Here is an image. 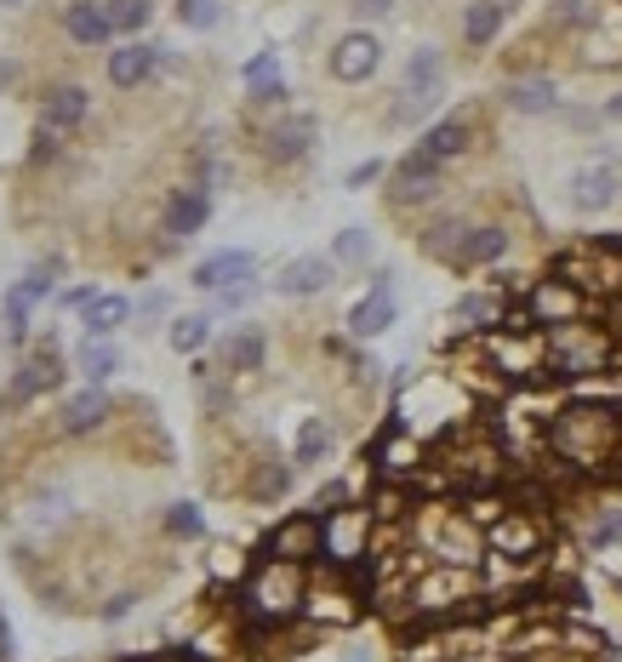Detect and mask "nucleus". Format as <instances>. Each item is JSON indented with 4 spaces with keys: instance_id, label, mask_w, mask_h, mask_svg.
Wrapping results in <instances>:
<instances>
[{
    "instance_id": "nucleus-15",
    "label": "nucleus",
    "mask_w": 622,
    "mask_h": 662,
    "mask_svg": "<svg viewBox=\"0 0 622 662\" xmlns=\"http://www.w3.org/2000/svg\"><path fill=\"white\" fill-rule=\"evenodd\" d=\"M491 548L509 554V559H531V554L542 548V531H537V520H526V515H509V520L491 525Z\"/></svg>"
},
{
    "instance_id": "nucleus-39",
    "label": "nucleus",
    "mask_w": 622,
    "mask_h": 662,
    "mask_svg": "<svg viewBox=\"0 0 622 662\" xmlns=\"http://www.w3.org/2000/svg\"><path fill=\"white\" fill-rule=\"evenodd\" d=\"M348 12H360V17H383V12H394V0H348Z\"/></svg>"
},
{
    "instance_id": "nucleus-21",
    "label": "nucleus",
    "mask_w": 622,
    "mask_h": 662,
    "mask_svg": "<svg viewBox=\"0 0 622 662\" xmlns=\"http://www.w3.org/2000/svg\"><path fill=\"white\" fill-rule=\"evenodd\" d=\"M509 251V228H497V223H486V228H468L463 235V246H457V263L468 269V263H497Z\"/></svg>"
},
{
    "instance_id": "nucleus-12",
    "label": "nucleus",
    "mask_w": 622,
    "mask_h": 662,
    "mask_svg": "<svg viewBox=\"0 0 622 662\" xmlns=\"http://www.w3.org/2000/svg\"><path fill=\"white\" fill-rule=\"evenodd\" d=\"M86 109H92V97L81 92V86H58L52 97L40 104V132L46 138H58V132H74V126L86 120Z\"/></svg>"
},
{
    "instance_id": "nucleus-28",
    "label": "nucleus",
    "mask_w": 622,
    "mask_h": 662,
    "mask_svg": "<svg viewBox=\"0 0 622 662\" xmlns=\"http://www.w3.org/2000/svg\"><path fill=\"white\" fill-rule=\"evenodd\" d=\"M457 320L463 326H497V320H503V297H497V292H468L463 303H457Z\"/></svg>"
},
{
    "instance_id": "nucleus-23",
    "label": "nucleus",
    "mask_w": 622,
    "mask_h": 662,
    "mask_svg": "<svg viewBox=\"0 0 622 662\" xmlns=\"http://www.w3.org/2000/svg\"><path fill=\"white\" fill-rule=\"evenodd\" d=\"M468 149V120L457 115V120H440V126H429V132H422V155L429 161H457Z\"/></svg>"
},
{
    "instance_id": "nucleus-16",
    "label": "nucleus",
    "mask_w": 622,
    "mask_h": 662,
    "mask_svg": "<svg viewBox=\"0 0 622 662\" xmlns=\"http://www.w3.org/2000/svg\"><path fill=\"white\" fill-rule=\"evenodd\" d=\"M63 29H69V40H81V46H104L115 35V23H109V7H97V0H74V7L63 12Z\"/></svg>"
},
{
    "instance_id": "nucleus-17",
    "label": "nucleus",
    "mask_w": 622,
    "mask_h": 662,
    "mask_svg": "<svg viewBox=\"0 0 622 662\" xmlns=\"http://www.w3.org/2000/svg\"><path fill=\"white\" fill-rule=\"evenodd\" d=\"M155 46H120V52H109V81L120 86V92H132V86H143L148 74H155Z\"/></svg>"
},
{
    "instance_id": "nucleus-27",
    "label": "nucleus",
    "mask_w": 622,
    "mask_h": 662,
    "mask_svg": "<svg viewBox=\"0 0 622 662\" xmlns=\"http://www.w3.org/2000/svg\"><path fill=\"white\" fill-rule=\"evenodd\" d=\"M463 594H468V577H463V571H445V577H434V582H429V577L417 582V605H422V611H440V605H452V600H463Z\"/></svg>"
},
{
    "instance_id": "nucleus-38",
    "label": "nucleus",
    "mask_w": 622,
    "mask_h": 662,
    "mask_svg": "<svg viewBox=\"0 0 622 662\" xmlns=\"http://www.w3.org/2000/svg\"><path fill=\"white\" fill-rule=\"evenodd\" d=\"M378 177H383V161H366V166L348 172V189H366V184H378Z\"/></svg>"
},
{
    "instance_id": "nucleus-34",
    "label": "nucleus",
    "mask_w": 622,
    "mask_h": 662,
    "mask_svg": "<svg viewBox=\"0 0 622 662\" xmlns=\"http://www.w3.org/2000/svg\"><path fill=\"white\" fill-rule=\"evenodd\" d=\"M166 525H171V537H201V531H206V520H201V508H194V503H171Z\"/></svg>"
},
{
    "instance_id": "nucleus-30",
    "label": "nucleus",
    "mask_w": 622,
    "mask_h": 662,
    "mask_svg": "<svg viewBox=\"0 0 622 662\" xmlns=\"http://www.w3.org/2000/svg\"><path fill=\"white\" fill-rule=\"evenodd\" d=\"M326 446H332L326 417H303V428H297V463H320V457H326Z\"/></svg>"
},
{
    "instance_id": "nucleus-36",
    "label": "nucleus",
    "mask_w": 622,
    "mask_h": 662,
    "mask_svg": "<svg viewBox=\"0 0 622 662\" xmlns=\"http://www.w3.org/2000/svg\"><path fill=\"white\" fill-rule=\"evenodd\" d=\"M588 543H594V548H611V543H622V508H606V515L588 525Z\"/></svg>"
},
{
    "instance_id": "nucleus-1",
    "label": "nucleus",
    "mask_w": 622,
    "mask_h": 662,
    "mask_svg": "<svg viewBox=\"0 0 622 662\" xmlns=\"http://www.w3.org/2000/svg\"><path fill=\"white\" fill-rule=\"evenodd\" d=\"M554 451L577 469H606L622 457V417L606 405H571L554 417Z\"/></svg>"
},
{
    "instance_id": "nucleus-10",
    "label": "nucleus",
    "mask_w": 622,
    "mask_h": 662,
    "mask_svg": "<svg viewBox=\"0 0 622 662\" xmlns=\"http://www.w3.org/2000/svg\"><path fill=\"white\" fill-rule=\"evenodd\" d=\"M58 377H63V360H58V343H40L29 360H23V371H17V383H12V405H23V400H35L40 389H58Z\"/></svg>"
},
{
    "instance_id": "nucleus-19",
    "label": "nucleus",
    "mask_w": 622,
    "mask_h": 662,
    "mask_svg": "<svg viewBox=\"0 0 622 662\" xmlns=\"http://www.w3.org/2000/svg\"><path fill=\"white\" fill-rule=\"evenodd\" d=\"M366 525H371V520L360 515V508H337V520H326V554H332V559H355Z\"/></svg>"
},
{
    "instance_id": "nucleus-31",
    "label": "nucleus",
    "mask_w": 622,
    "mask_h": 662,
    "mask_svg": "<svg viewBox=\"0 0 622 662\" xmlns=\"http://www.w3.org/2000/svg\"><path fill=\"white\" fill-rule=\"evenodd\" d=\"M366 258H371V235L366 228H343L332 246V263H366Z\"/></svg>"
},
{
    "instance_id": "nucleus-18",
    "label": "nucleus",
    "mask_w": 622,
    "mask_h": 662,
    "mask_svg": "<svg viewBox=\"0 0 622 662\" xmlns=\"http://www.w3.org/2000/svg\"><path fill=\"white\" fill-rule=\"evenodd\" d=\"M503 104H509L514 115H549V109L560 104V92H554V81L531 74V81H509V86H503Z\"/></svg>"
},
{
    "instance_id": "nucleus-44",
    "label": "nucleus",
    "mask_w": 622,
    "mask_h": 662,
    "mask_svg": "<svg viewBox=\"0 0 622 662\" xmlns=\"http://www.w3.org/2000/svg\"><path fill=\"white\" fill-rule=\"evenodd\" d=\"M617 662H622V657H617Z\"/></svg>"
},
{
    "instance_id": "nucleus-26",
    "label": "nucleus",
    "mask_w": 622,
    "mask_h": 662,
    "mask_svg": "<svg viewBox=\"0 0 622 662\" xmlns=\"http://www.w3.org/2000/svg\"><path fill=\"white\" fill-rule=\"evenodd\" d=\"M497 29H503V7H497V0H475V7L463 12V40L468 46L497 40Z\"/></svg>"
},
{
    "instance_id": "nucleus-41",
    "label": "nucleus",
    "mask_w": 622,
    "mask_h": 662,
    "mask_svg": "<svg viewBox=\"0 0 622 662\" xmlns=\"http://www.w3.org/2000/svg\"><path fill=\"white\" fill-rule=\"evenodd\" d=\"M606 120H617V126H622V92H617L611 104H606Z\"/></svg>"
},
{
    "instance_id": "nucleus-32",
    "label": "nucleus",
    "mask_w": 622,
    "mask_h": 662,
    "mask_svg": "<svg viewBox=\"0 0 622 662\" xmlns=\"http://www.w3.org/2000/svg\"><path fill=\"white\" fill-rule=\"evenodd\" d=\"M115 366H120V360H115V348H109V343H97V338H92V343L81 348V371L92 377V383H104Z\"/></svg>"
},
{
    "instance_id": "nucleus-20",
    "label": "nucleus",
    "mask_w": 622,
    "mask_h": 662,
    "mask_svg": "<svg viewBox=\"0 0 622 662\" xmlns=\"http://www.w3.org/2000/svg\"><path fill=\"white\" fill-rule=\"evenodd\" d=\"M309 143H314V120L309 115H291V120H280L275 132H268V155H275V161H303Z\"/></svg>"
},
{
    "instance_id": "nucleus-40",
    "label": "nucleus",
    "mask_w": 622,
    "mask_h": 662,
    "mask_svg": "<svg viewBox=\"0 0 622 662\" xmlns=\"http://www.w3.org/2000/svg\"><path fill=\"white\" fill-rule=\"evenodd\" d=\"M0 657H12V628H7V611H0Z\"/></svg>"
},
{
    "instance_id": "nucleus-5",
    "label": "nucleus",
    "mask_w": 622,
    "mask_h": 662,
    "mask_svg": "<svg viewBox=\"0 0 622 662\" xmlns=\"http://www.w3.org/2000/svg\"><path fill=\"white\" fill-rule=\"evenodd\" d=\"M378 63H383V46H378V35H366V29L343 35V40L332 46V74H337L343 86L371 81V74H378Z\"/></svg>"
},
{
    "instance_id": "nucleus-13",
    "label": "nucleus",
    "mask_w": 622,
    "mask_h": 662,
    "mask_svg": "<svg viewBox=\"0 0 622 662\" xmlns=\"http://www.w3.org/2000/svg\"><path fill=\"white\" fill-rule=\"evenodd\" d=\"M332 274H337V263L332 258H291L286 269H280V297H314V292H326L332 286Z\"/></svg>"
},
{
    "instance_id": "nucleus-2",
    "label": "nucleus",
    "mask_w": 622,
    "mask_h": 662,
    "mask_svg": "<svg viewBox=\"0 0 622 662\" xmlns=\"http://www.w3.org/2000/svg\"><path fill=\"white\" fill-rule=\"evenodd\" d=\"M246 605H252L258 617H268V623L291 617V611L303 605V566H297V559H275V554H268L263 566H258V577H252V589H246Z\"/></svg>"
},
{
    "instance_id": "nucleus-8",
    "label": "nucleus",
    "mask_w": 622,
    "mask_h": 662,
    "mask_svg": "<svg viewBox=\"0 0 622 662\" xmlns=\"http://www.w3.org/2000/svg\"><path fill=\"white\" fill-rule=\"evenodd\" d=\"M252 269H258L252 251H212V258L194 269V286L201 292H229V286H246Z\"/></svg>"
},
{
    "instance_id": "nucleus-9",
    "label": "nucleus",
    "mask_w": 622,
    "mask_h": 662,
    "mask_svg": "<svg viewBox=\"0 0 622 662\" xmlns=\"http://www.w3.org/2000/svg\"><path fill=\"white\" fill-rule=\"evenodd\" d=\"M577 309H583V297H577L571 280H542V286L531 292V320L537 326H571Z\"/></svg>"
},
{
    "instance_id": "nucleus-6",
    "label": "nucleus",
    "mask_w": 622,
    "mask_h": 662,
    "mask_svg": "<svg viewBox=\"0 0 622 662\" xmlns=\"http://www.w3.org/2000/svg\"><path fill=\"white\" fill-rule=\"evenodd\" d=\"M268 554L309 566L314 554H326V520H320V515H297V520H286L275 537H268Z\"/></svg>"
},
{
    "instance_id": "nucleus-25",
    "label": "nucleus",
    "mask_w": 622,
    "mask_h": 662,
    "mask_svg": "<svg viewBox=\"0 0 622 662\" xmlns=\"http://www.w3.org/2000/svg\"><path fill=\"white\" fill-rule=\"evenodd\" d=\"M127 315H132V303L115 297V292H104V297L86 303V331H92V338H109L115 326H127Z\"/></svg>"
},
{
    "instance_id": "nucleus-24",
    "label": "nucleus",
    "mask_w": 622,
    "mask_h": 662,
    "mask_svg": "<svg viewBox=\"0 0 622 662\" xmlns=\"http://www.w3.org/2000/svg\"><path fill=\"white\" fill-rule=\"evenodd\" d=\"M263 354H268L263 331H258V326H240L235 338L223 343V366H229V371H258V366H263Z\"/></svg>"
},
{
    "instance_id": "nucleus-22",
    "label": "nucleus",
    "mask_w": 622,
    "mask_h": 662,
    "mask_svg": "<svg viewBox=\"0 0 622 662\" xmlns=\"http://www.w3.org/2000/svg\"><path fill=\"white\" fill-rule=\"evenodd\" d=\"M109 417V394L104 389H81V394H74L69 405H63V428H69V435H86V428H97V423H104Z\"/></svg>"
},
{
    "instance_id": "nucleus-29",
    "label": "nucleus",
    "mask_w": 622,
    "mask_h": 662,
    "mask_svg": "<svg viewBox=\"0 0 622 662\" xmlns=\"http://www.w3.org/2000/svg\"><path fill=\"white\" fill-rule=\"evenodd\" d=\"M212 338V320L206 315H183V320H171V348L178 354H201Z\"/></svg>"
},
{
    "instance_id": "nucleus-33",
    "label": "nucleus",
    "mask_w": 622,
    "mask_h": 662,
    "mask_svg": "<svg viewBox=\"0 0 622 662\" xmlns=\"http://www.w3.org/2000/svg\"><path fill=\"white\" fill-rule=\"evenodd\" d=\"M148 12H155L148 0H109V23H115V29H143Z\"/></svg>"
},
{
    "instance_id": "nucleus-3",
    "label": "nucleus",
    "mask_w": 622,
    "mask_h": 662,
    "mask_svg": "<svg viewBox=\"0 0 622 662\" xmlns=\"http://www.w3.org/2000/svg\"><path fill=\"white\" fill-rule=\"evenodd\" d=\"M549 331H554V338H549V371H554V377H594V371H606V360H611V338L588 331L583 320L549 326Z\"/></svg>"
},
{
    "instance_id": "nucleus-43",
    "label": "nucleus",
    "mask_w": 622,
    "mask_h": 662,
    "mask_svg": "<svg viewBox=\"0 0 622 662\" xmlns=\"http://www.w3.org/2000/svg\"><path fill=\"white\" fill-rule=\"evenodd\" d=\"M0 7H17V0H0Z\"/></svg>"
},
{
    "instance_id": "nucleus-37",
    "label": "nucleus",
    "mask_w": 622,
    "mask_h": 662,
    "mask_svg": "<svg viewBox=\"0 0 622 662\" xmlns=\"http://www.w3.org/2000/svg\"><path fill=\"white\" fill-rule=\"evenodd\" d=\"M286 486H291V474H286V469H263L252 492H258V497H280Z\"/></svg>"
},
{
    "instance_id": "nucleus-7",
    "label": "nucleus",
    "mask_w": 622,
    "mask_h": 662,
    "mask_svg": "<svg viewBox=\"0 0 622 662\" xmlns=\"http://www.w3.org/2000/svg\"><path fill=\"white\" fill-rule=\"evenodd\" d=\"M394 206H417V200H434L440 194V161H429L417 149V155H406L400 166H394Z\"/></svg>"
},
{
    "instance_id": "nucleus-42",
    "label": "nucleus",
    "mask_w": 622,
    "mask_h": 662,
    "mask_svg": "<svg viewBox=\"0 0 622 662\" xmlns=\"http://www.w3.org/2000/svg\"><path fill=\"white\" fill-rule=\"evenodd\" d=\"M12 74H17V69H12L7 58H0V92H7V86H12Z\"/></svg>"
},
{
    "instance_id": "nucleus-14",
    "label": "nucleus",
    "mask_w": 622,
    "mask_h": 662,
    "mask_svg": "<svg viewBox=\"0 0 622 662\" xmlns=\"http://www.w3.org/2000/svg\"><path fill=\"white\" fill-rule=\"evenodd\" d=\"M206 217H212L206 189H183V194L166 206V235H171V240H189V235H201V228H206Z\"/></svg>"
},
{
    "instance_id": "nucleus-11",
    "label": "nucleus",
    "mask_w": 622,
    "mask_h": 662,
    "mask_svg": "<svg viewBox=\"0 0 622 662\" xmlns=\"http://www.w3.org/2000/svg\"><path fill=\"white\" fill-rule=\"evenodd\" d=\"M394 326V286L388 280H378L360 303H355V315H348V331L355 338H383V331Z\"/></svg>"
},
{
    "instance_id": "nucleus-4",
    "label": "nucleus",
    "mask_w": 622,
    "mask_h": 662,
    "mask_svg": "<svg viewBox=\"0 0 622 662\" xmlns=\"http://www.w3.org/2000/svg\"><path fill=\"white\" fill-rule=\"evenodd\" d=\"M617 194H622V172H617L611 155L583 161L577 172H571V184H565V200H571L577 212H611Z\"/></svg>"
},
{
    "instance_id": "nucleus-35",
    "label": "nucleus",
    "mask_w": 622,
    "mask_h": 662,
    "mask_svg": "<svg viewBox=\"0 0 622 662\" xmlns=\"http://www.w3.org/2000/svg\"><path fill=\"white\" fill-rule=\"evenodd\" d=\"M178 17L189 23V29H217V0H178Z\"/></svg>"
}]
</instances>
